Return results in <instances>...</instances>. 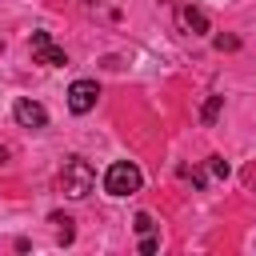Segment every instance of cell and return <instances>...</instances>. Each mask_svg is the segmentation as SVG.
<instances>
[{
	"label": "cell",
	"mask_w": 256,
	"mask_h": 256,
	"mask_svg": "<svg viewBox=\"0 0 256 256\" xmlns=\"http://www.w3.org/2000/svg\"><path fill=\"white\" fill-rule=\"evenodd\" d=\"M32 60L44 64V68H64V64H68L64 48H60L48 32H32Z\"/></svg>",
	"instance_id": "obj_3"
},
{
	"label": "cell",
	"mask_w": 256,
	"mask_h": 256,
	"mask_svg": "<svg viewBox=\"0 0 256 256\" xmlns=\"http://www.w3.org/2000/svg\"><path fill=\"white\" fill-rule=\"evenodd\" d=\"M12 116H16L20 128H44V124H48V112H44V104H36V100H16V104H12Z\"/></svg>",
	"instance_id": "obj_5"
},
{
	"label": "cell",
	"mask_w": 256,
	"mask_h": 256,
	"mask_svg": "<svg viewBox=\"0 0 256 256\" xmlns=\"http://www.w3.org/2000/svg\"><path fill=\"white\" fill-rule=\"evenodd\" d=\"M156 248H160V240H156V236H152V232H148V236H144V240H140V252H144V256H152V252H156Z\"/></svg>",
	"instance_id": "obj_10"
},
{
	"label": "cell",
	"mask_w": 256,
	"mask_h": 256,
	"mask_svg": "<svg viewBox=\"0 0 256 256\" xmlns=\"http://www.w3.org/2000/svg\"><path fill=\"white\" fill-rule=\"evenodd\" d=\"M208 172H212L216 180H224V176H228V164H224L220 156H208Z\"/></svg>",
	"instance_id": "obj_8"
},
{
	"label": "cell",
	"mask_w": 256,
	"mask_h": 256,
	"mask_svg": "<svg viewBox=\"0 0 256 256\" xmlns=\"http://www.w3.org/2000/svg\"><path fill=\"white\" fill-rule=\"evenodd\" d=\"M60 188H64V196H72V200H84V196L96 188V172H92V164H88L84 156H72V160H64Z\"/></svg>",
	"instance_id": "obj_1"
},
{
	"label": "cell",
	"mask_w": 256,
	"mask_h": 256,
	"mask_svg": "<svg viewBox=\"0 0 256 256\" xmlns=\"http://www.w3.org/2000/svg\"><path fill=\"white\" fill-rule=\"evenodd\" d=\"M140 184H144V176H140V168H136L132 160H116V164H108V172H104V192L116 196V200L140 192Z\"/></svg>",
	"instance_id": "obj_2"
},
{
	"label": "cell",
	"mask_w": 256,
	"mask_h": 256,
	"mask_svg": "<svg viewBox=\"0 0 256 256\" xmlns=\"http://www.w3.org/2000/svg\"><path fill=\"white\" fill-rule=\"evenodd\" d=\"M152 228H156V224H152V216H148V212H140V216H136V232H140V236H148Z\"/></svg>",
	"instance_id": "obj_9"
},
{
	"label": "cell",
	"mask_w": 256,
	"mask_h": 256,
	"mask_svg": "<svg viewBox=\"0 0 256 256\" xmlns=\"http://www.w3.org/2000/svg\"><path fill=\"white\" fill-rule=\"evenodd\" d=\"M176 20H180V28L192 32V36H204V32H208V16H204L200 8H188V4H184V8L176 12Z\"/></svg>",
	"instance_id": "obj_6"
},
{
	"label": "cell",
	"mask_w": 256,
	"mask_h": 256,
	"mask_svg": "<svg viewBox=\"0 0 256 256\" xmlns=\"http://www.w3.org/2000/svg\"><path fill=\"white\" fill-rule=\"evenodd\" d=\"M96 100H100L96 80H72V88H68V108H72L76 116L92 112V108H96Z\"/></svg>",
	"instance_id": "obj_4"
},
{
	"label": "cell",
	"mask_w": 256,
	"mask_h": 256,
	"mask_svg": "<svg viewBox=\"0 0 256 256\" xmlns=\"http://www.w3.org/2000/svg\"><path fill=\"white\" fill-rule=\"evenodd\" d=\"M216 48H220V52H224V48H240V40H236V36H216Z\"/></svg>",
	"instance_id": "obj_11"
},
{
	"label": "cell",
	"mask_w": 256,
	"mask_h": 256,
	"mask_svg": "<svg viewBox=\"0 0 256 256\" xmlns=\"http://www.w3.org/2000/svg\"><path fill=\"white\" fill-rule=\"evenodd\" d=\"M220 108H224V96H208V100H204V108H200V124H216Z\"/></svg>",
	"instance_id": "obj_7"
},
{
	"label": "cell",
	"mask_w": 256,
	"mask_h": 256,
	"mask_svg": "<svg viewBox=\"0 0 256 256\" xmlns=\"http://www.w3.org/2000/svg\"><path fill=\"white\" fill-rule=\"evenodd\" d=\"M84 4H92V0H84Z\"/></svg>",
	"instance_id": "obj_12"
}]
</instances>
